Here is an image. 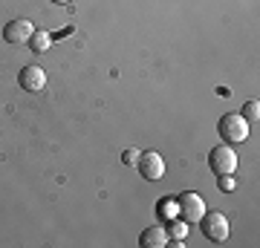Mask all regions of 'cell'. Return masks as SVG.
Masks as SVG:
<instances>
[{
    "label": "cell",
    "mask_w": 260,
    "mask_h": 248,
    "mask_svg": "<svg viewBox=\"0 0 260 248\" xmlns=\"http://www.w3.org/2000/svg\"><path fill=\"white\" fill-rule=\"evenodd\" d=\"M52 3H58V6H67V3H70V0H52Z\"/></svg>",
    "instance_id": "15"
},
{
    "label": "cell",
    "mask_w": 260,
    "mask_h": 248,
    "mask_svg": "<svg viewBox=\"0 0 260 248\" xmlns=\"http://www.w3.org/2000/svg\"><path fill=\"white\" fill-rule=\"evenodd\" d=\"M32 32H35V26H32L29 20H23V18L9 20V23L3 26V41H6V44H12V46H23V44H29Z\"/></svg>",
    "instance_id": "5"
},
{
    "label": "cell",
    "mask_w": 260,
    "mask_h": 248,
    "mask_svg": "<svg viewBox=\"0 0 260 248\" xmlns=\"http://www.w3.org/2000/svg\"><path fill=\"white\" fill-rule=\"evenodd\" d=\"M208 167H211L217 176H223V173H234L237 170V153L232 150V145H217L208 150Z\"/></svg>",
    "instance_id": "2"
},
{
    "label": "cell",
    "mask_w": 260,
    "mask_h": 248,
    "mask_svg": "<svg viewBox=\"0 0 260 248\" xmlns=\"http://www.w3.org/2000/svg\"><path fill=\"white\" fill-rule=\"evenodd\" d=\"M136 167H139V173L145 176L148 182H156V179H162V176H165V159L159 156V153H153V150L139 153Z\"/></svg>",
    "instance_id": "6"
},
{
    "label": "cell",
    "mask_w": 260,
    "mask_h": 248,
    "mask_svg": "<svg viewBox=\"0 0 260 248\" xmlns=\"http://www.w3.org/2000/svg\"><path fill=\"white\" fill-rule=\"evenodd\" d=\"M156 214L162 217V220H174V217H179V205H177V199H162V202L156 205Z\"/></svg>",
    "instance_id": "10"
},
{
    "label": "cell",
    "mask_w": 260,
    "mask_h": 248,
    "mask_svg": "<svg viewBox=\"0 0 260 248\" xmlns=\"http://www.w3.org/2000/svg\"><path fill=\"white\" fill-rule=\"evenodd\" d=\"M217 133L225 145H240L249 138V121L243 119L240 113H229V116H220L217 121Z\"/></svg>",
    "instance_id": "1"
},
{
    "label": "cell",
    "mask_w": 260,
    "mask_h": 248,
    "mask_svg": "<svg viewBox=\"0 0 260 248\" xmlns=\"http://www.w3.org/2000/svg\"><path fill=\"white\" fill-rule=\"evenodd\" d=\"M217 188H220L223 193H232L234 188H237V182H234V173H223V176H220V182H217Z\"/></svg>",
    "instance_id": "13"
},
{
    "label": "cell",
    "mask_w": 260,
    "mask_h": 248,
    "mask_svg": "<svg viewBox=\"0 0 260 248\" xmlns=\"http://www.w3.org/2000/svg\"><path fill=\"white\" fill-rule=\"evenodd\" d=\"M29 49H32V52H38V55H44V52H47L49 46H52V38L47 35V32H32V38H29Z\"/></svg>",
    "instance_id": "9"
},
{
    "label": "cell",
    "mask_w": 260,
    "mask_h": 248,
    "mask_svg": "<svg viewBox=\"0 0 260 248\" xmlns=\"http://www.w3.org/2000/svg\"><path fill=\"white\" fill-rule=\"evenodd\" d=\"M18 84H20V90L23 92H41L44 87H47V73L41 69V66H23L18 75Z\"/></svg>",
    "instance_id": "7"
},
{
    "label": "cell",
    "mask_w": 260,
    "mask_h": 248,
    "mask_svg": "<svg viewBox=\"0 0 260 248\" xmlns=\"http://www.w3.org/2000/svg\"><path fill=\"white\" fill-rule=\"evenodd\" d=\"M121 162H124V165H130V167H136V162H139V150H133V147H130V150H124V153H121Z\"/></svg>",
    "instance_id": "14"
},
{
    "label": "cell",
    "mask_w": 260,
    "mask_h": 248,
    "mask_svg": "<svg viewBox=\"0 0 260 248\" xmlns=\"http://www.w3.org/2000/svg\"><path fill=\"white\" fill-rule=\"evenodd\" d=\"M177 205H179V217H182L185 222H200V217L205 214L203 196H200V193H194V191H185L177 199Z\"/></svg>",
    "instance_id": "4"
},
{
    "label": "cell",
    "mask_w": 260,
    "mask_h": 248,
    "mask_svg": "<svg viewBox=\"0 0 260 248\" xmlns=\"http://www.w3.org/2000/svg\"><path fill=\"white\" fill-rule=\"evenodd\" d=\"M240 116H243L246 121H254V119H257V116H260V101H257V98H249V101L243 104V113H240Z\"/></svg>",
    "instance_id": "11"
},
{
    "label": "cell",
    "mask_w": 260,
    "mask_h": 248,
    "mask_svg": "<svg viewBox=\"0 0 260 248\" xmlns=\"http://www.w3.org/2000/svg\"><path fill=\"white\" fill-rule=\"evenodd\" d=\"M168 239H171V237H168V231L162 228V225H153V228L142 231L139 242H142V248H165Z\"/></svg>",
    "instance_id": "8"
},
{
    "label": "cell",
    "mask_w": 260,
    "mask_h": 248,
    "mask_svg": "<svg viewBox=\"0 0 260 248\" xmlns=\"http://www.w3.org/2000/svg\"><path fill=\"white\" fill-rule=\"evenodd\" d=\"M168 231V237H174V239H182V237H188V222H182V220H174L171 222V228H165Z\"/></svg>",
    "instance_id": "12"
},
{
    "label": "cell",
    "mask_w": 260,
    "mask_h": 248,
    "mask_svg": "<svg viewBox=\"0 0 260 248\" xmlns=\"http://www.w3.org/2000/svg\"><path fill=\"white\" fill-rule=\"evenodd\" d=\"M200 225H203V234L205 239H211V242H223V239H229V220H225L220 211H205L203 217H200Z\"/></svg>",
    "instance_id": "3"
}]
</instances>
